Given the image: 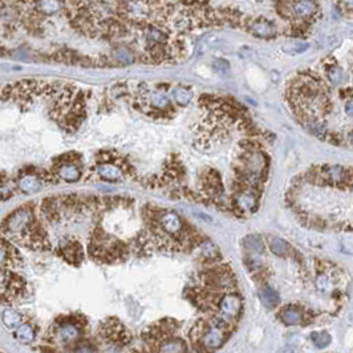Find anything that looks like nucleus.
<instances>
[{"label":"nucleus","instance_id":"1","mask_svg":"<svg viewBox=\"0 0 353 353\" xmlns=\"http://www.w3.org/2000/svg\"><path fill=\"white\" fill-rule=\"evenodd\" d=\"M88 252L97 262L112 264V263L124 262L128 258L130 248L125 243L117 241L99 228L92 233Z\"/></svg>","mask_w":353,"mask_h":353},{"label":"nucleus","instance_id":"2","mask_svg":"<svg viewBox=\"0 0 353 353\" xmlns=\"http://www.w3.org/2000/svg\"><path fill=\"white\" fill-rule=\"evenodd\" d=\"M86 320L80 315H71L57 319L52 327V341L61 347H76L81 341Z\"/></svg>","mask_w":353,"mask_h":353},{"label":"nucleus","instance_id":"3","mask_svg":"<svg viewBox=\"0 0 353 353\" xmlns=\"http://www.w3.org/2000/svg\"><path fill=\"white\" fill-rule=\"evenodd\" d=\"M27 283L11 270H0V303H12L24 296Z\"/></svg>","mask_w":353,"mask_h":353},{"label":"nucleus","instance_id":"4","mask_svg":"<svg viewBox=\"0 0 353 353\" xmlns=\"http://www.w3.org/2000/svg\"><path fill=\"white\" fill-rule=\"evenodd\" d=\"M218 307V315L216 319L226 324L228 328H233L234 323L237 321L242 312V300L241 297L235 293L228 292L219 297L216 303Z\"/></svg>","mask_w":353,"mask_h":353},{"label":"nucleus","instance_id":"5","mask_svg":"<svg viewBox=\"0 0 353 353\" xmlns=\"http://www.w3.org/2000/svg\"><path fill=\"white\" fill-rule=\"evenodd\" d=\"M100 335L103 336L104 340L109 341L118 347L128 345L132 340L130 332L124 327V324L121 323L118 319H106L105 321L100 324Z\"/></svg>","mask_w":353,"mask_h":353},{"label":"nucleus","instance_id":"6","mask_svg":"<svg viewBox=\"0 0 353 353\" xmlns=\"http://www.w3.org/2000/svg\"><path fill=\"white\" fill-rule=\"evenodd\" d=\"M205 284L212 292H230L235 288V280L228 268L218 267L205 275Z\"/></svg>","mask_w":353,"mask_h":353},{"label":"nucleus","instance_id":"7","mask_svg":"<svg viewBox=\"0 0 353 353\" xmlns=\"http://www.w3.org/2000/svg\"><path fill=\"white\" fill-rule=\"evenodd\" d=\"M52 172L55 173L57 179L68 182V183L80 181L82 176L81 169L78 168L77 164L73 162V160H67V158H63V157L57 161L56 165L52 169Z\"/></svg>","mask_w":353,"mask_h":353},{"label":"nucleus","instance_id":"8","mask_svg":"<svg viewBox=\"0 0 353 353\" xmlns=\"http://www.w3.org/2000/svg\"><path fill=\"white\" fill-rule=\"evenodd\" d=\"M22 258L15 246L7 239L0 238V270H15L20 267Z\"/></svg>","mask_w":353,"mask_h":353},{"label":"nucleus","instance_id":"9","mask_svg":"<svg viewBox=\"0 0 353 353\" xmlns=\"http://www.w3.org/2000/svg\"><path fill=\"white\" fill-rule=\"evenodd\" d=\"M59 254L64 258V260L73 264V266H80L84 259V248L80 242L68 239V241L61 242L59 246Z\"/></svg>","mask_w":353,"mask_h":353},{"label":"nucleus","instance_id":"10","mask_svg":"<svg viewBox=\"0 0 353 353\" xmlns=\"http://www.w3.org/2000/svg\"><path fill=\"white\" fill-rule=\"evenodd\" d=\"M235 206L242 212H254L258 207V197L251 189L239 190L235 195Z\"/></svg>","mask_w":353,"mask_h":353},{"label":"nucleus","instance_id":"11","mask_svg":"<svg viewBox=\"0 0 353 353\" xmlns=\"http://www.w3.org/2000/svg\"><path fill=\"white\" fill-rule=\"evenodd\" d=\"M247 30L250 31L252 35L262 37V39H272V37H275L276 35L275 26L266 19L250 20L247 24Z\"/></svg>","mask_w":353,"mask_h":353},{"label":"nucleus","instance_id":"12","mask_svg":"<svg viewBox=\"0 0 353 353\" xmlns=\"http://www.w3.org/2000/svg\"><path fill=\"white\" fill-rule=\"evenodd\" d=\"M43 186V181L40 178L39 170H32L19 179V189L26 194H35L37 193Z\"/></svg>","mask_w":353,"mask_h":353},{"label":"nucleus","instance_id":"13","mask_svg":"<svg viewBox=\"0 0 353 353\" xmlns=\"http://www.w3.org/2000/svg\"><path fill=\"white\" fill-rule=\"evenodd\" d=\"M291 15L300 19V20H308L310 17L314 16L316 12V3L314 1H291L288 3Z\"/></svg>","mask_w":353,"mask_h":353},{"label":"nucleus","instance_id":"14","mask_svg":"<svg viewBox=\"0 0 353 353\" xmlns=\"http://www.w3.org/2000/svg\"><path fill=\"white\" fill-rule=\"evenodd\" d=\"M155 353H187V347L185 341L176 337H169L166 340L161 341L155 347Z\"/></svg>","mask_w":353,"mask_h":353},{"label":"nucleus","instance_id":"15","mask_svg":"<svg viewBox=\"0 0 353 353\" xmlns=\"http://www.w3.org/2000/svg\"><path fill=\"white\" fill-rule=\"evenodd\" d=\"M15 337L22 344H32L36 339V329L32 324L24 321L15 329Z\"/></svg>","mask_w":353,"mask_h":353},{"label":"nucleus","instance_id":"16","mask_svg":"<svg viewBox=\"0 0 353 353\" xmlns=\"http://www.w3.org/2000/svg\"><path fill=\"white\" fill-rule=\"evenodd\" d=\"M280 319L287 325H296L300 324L303 320L302 311L296 308V307H285L280 311Z\"/></svg>","mask_w":353,"mask_h":353},{"label":"nucleus","instance_id":"17","mask_svg":"<svg viewBox=\"0 0 353 353\" xmlns=\"http://www.w3.org/2000/svg\"><path fill=\"white\" fill-rule=\"evenodd\" d=\"M1 321L8 329H16L20 324L24 323L22 314L17 312L16 310H12V308H8L1 314Z\"/></svg>","mask_w":353,"mask_h":353},{"label":"nucleus","instance_id":"18","mask_svg":"<svg viewBox=\"0 0 353 353\" xmlns=\"http://www.w3.org/2000/svg\"><path fill=\"white\" fill-rule=\"evenodd\" d=\"M259 295H260V299H262L263 304L268 308H274L279 304V295L276 292L275 289L271 288V287H263L259 291Z\"/></svg>","mask_w":353,"mask_h":353},{"label":"nucleus","instance_id":"19","mask_svg":"<svg viewBox=\"0 0 353 353\" xmlns=\"http://www.w3.org/2000/svg\"><path fill=\"white\" fill-rule=\"evenodd\" d=\"M173 99L176 101V105H181V106H186L190 101L193 100V92L186 89L183 86H176L172 91Z\"/></svg>","mask_w":353,"mask_h":353},{"label":"nucleus","instance_id":"20","mask_svg":"<svg viewBox=\"0 0 353 353\" xmlns=\"http://www.w3.org/2000/svg\"><path fill=\"white\" fill-rule=\"evenodd\" d=\"M270 250L275 255H285L289 252L288 245L279 238H271L270 239Z\"/></svg>","mask_w":353,"mask_h":353},{"label":"nucleus","instance_id":"21","mask_svg":"<svg viewBox=\"0 0 353 353\" xmlns=\"http://www.w3.org/2000/svg\"><path fill=\"white\" fill-rule=\"evenodd\" d=\"M35 11H40L43 13H55L60 9L61 4L57 1H39L34 3Z\"/></svg>","mask_w":353,"mask_h":353},{"label":"nucleus","instance_id":"22","mask_svg":"<svg viewBox=\"0 0 353 353\" xmlns=\"http://www.w3.org/2000/svg\"><path fill=\"white\" fill-rule=\"evenodd\" d=\"M246 247L248 250L254 251V252H263V250H264L262 239L256 235H250V237L246 238Z\"/></svg>","mask_w":353,"mask_h":353},{"label":"nucleus","instance_id":"23","mask_svg":"<svg viewBox=\"0 0 353 353\" xmlns=\"http://www.w3.org/2000/svg\"><path fill=\"white\" fill-rule=\"evenodd\" d=\"M312 341L318 348H325L331 343V336L328 335L327 332H316L312 333Z\"/></svg>","mask_w":353,"mask_h":353},{"label":"nucleus","instance_id":"24","mask_svg":"<svg viewBox=\"0 0 353 353\" xmlns=\"http://www.w3.org/2000/svg\"><path fill=\"white\" fill-rule=\"evenodd\" d=\"M328 77H329L333 85H337V84L345 81V73L343 72V69H340L339 67H332V68L328 69Z\"/></svg>","mask_w":353,"mask_h":353},{"label":"nucleus","instance_id":"25","mask_svg":"<svg viewBox=\"0 0 353 353\" xmlns=\"http://www.w3.org/2000/svg\"><path fill=\"white\" fill-rule=\"evenodd\" d=\"M116 57L117 60H120L124 64H133L134 59H136L133 53L128 49H118L116 52Z\"/></svg>","mask_w":353,"mask_h":353},{"label":"nucleus","instance_id":"26","mask_svg":"<svg viewBox=\"0 0 353 353\" xmlns=\"http://www.w3.org/2000/svg\"><path fill=\"white\" fill-rule=\"evenodd\" d=\"M72 353H99V351L96 349L95 345L89 344V343H80L74 347L73 352Z\"/></svg>","mask_w":353,"mask_h":353},{"label":"nucleus","instance_id":"27","mask_svg":"<svg viewBox=\"0 0 353 353\" xmlns=\"http://www.w3.org/2000/svg\"><path fill=\"white\" fill-rule=\"evenodd\" d=\"M345 112L348 116L353 117V99L349 100L348 103L345 104Z\"/></svg>","mask_w":353,"mask_h":353}]
</instances>
